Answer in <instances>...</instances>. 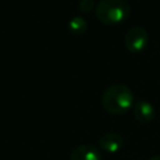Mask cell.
<instances>
[{
  "label": "cell",
  "mask_w": 160,
  "mask_h": 160,
  "mask_svg": "<svg viewBox=\"0 0 160 160\" xmlns=\"http://www.w3.org/2000/svg\"><path fill=\"white\" fill-rule=\"evenodd\" d=\"M135 104L132 90L125 84H112L101 95V105L110 114H122Z\"/></svg>",
  "instance_id": "cell-1"
},
{
  "label": "cell",
  "mask_w": 160,
  "mask_h": 160,
  "mask_svg": "<svg viewBox=\"0 0 160 160\" xmlns=\"http://www.w3.org/2000/svg\"><path fill=\"white\" fill-rule=\"evenodd\" d=\"M131 6L125 0H101L96 4L95 15L105 25L120 24L129 18Z\"/></svg>",
  "instance_id": "cell-2"
},
{
  "label": "cell",
  "mask_w": 160,
  "mask_h": 160,
  "mask_svg": "<svg viewBox=\"0 0 160 160\" xmlns=\"http://www.w3.org/2000/svg\"><path fill=\"white\" fill-rule=\"evenodd\" d=\"M149 40V34L142 26H131L124 36V45L130 52H140L144 50Z\"/></svg>",
  "instance_id": "cell-3"
},
{
  "label": "cell",
  "mask_w": 160,
  "mask_h": 160,
  "mask_svg": "<svg viewBox=\"0 0 160 160\" xmlns=\"http://www.w3.org/2000/svg\"><path fill=\"white\" fill-rule=\"evenodd\" d=\"M132 111H134L135 119L141 124H149L156 116L154 105L151 102H149L148 100H142V99L135 101V104L132 106Z\"/></svg>",
  "instance_id": "cell-4"
},
{
  "label": "cell",
  "mask_w": 160,
  "mask_h": 160,
  "mask_svg": "<svg viewBox=\"0 0 160 160\" xmlns=\"http://www.w3.org/2000/svg\"><path fill=\"white\" fill-rule=\"evenodd\" d=\"M99 146L106 152H116L124 146V138L115 131H108L99 139Z\"/></svg>",
  "instance_id": "cell-5"
},
{
  "label": "cell",
  "mask_w": 160,
  "mask_h": 160,
  "mask_svg": "<svg viewBox=\"0 0 160 160\" xmlns=\"http://www.w3.org/2000/svg\"><path fill=\"white\" fill-rule=\"evenodd\" d=\"M70 160H102L99 149L91 144H81L71 150Z\"/></svg>",
  "instance_id": "cell-6"
},
{
  "label": "cell",
  "mask_w": 160,
  "mask_h": 160,
  "mask_svg": "<svg viewBox=\"0 0 160 160\" xmlns=\"http://www.w3.org/2000/svg\"><path fill=\"white\" fill-rule=\"evenodd\" d=\"M68 29L74 35H82L88 30V22L82 16L75 15L68 21Z\"/></svg>",
  "instance_id": "cell-7"
},
{
  "label": "cell",
  "mask_w": 160,
  "mask_h": 160,
  "mask_svg": "<svg viewBox=\"0 0 160 160\" xmlns=\"http://www.w3.org/2000/svg\"><path fill=\"white\" fill-rule=\"evenodd\" d=\"M94 8H96V4L94 0H81L79 2V9L82 12H90L91 10H94Z\"/></svg>",
  "instance_id": "cell-8"
},
{
  "label": "cell",
  "mask_w": 160,
  "mask_h": 160,
  "mask_svg": "<svg viewBox=\"0 0 160 160\" xmlns=\"http://www.w3.org/2000/svg\"><path fill=\"white\" fill-rule=\"evenodd\" d=\"M148 160H160V155H155V156H151L150 159H148Z\"/></svg>",
  "instance_id": "cell-9"
}]
</instances>
